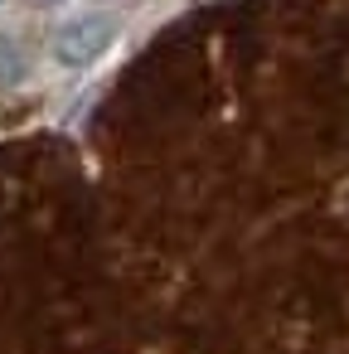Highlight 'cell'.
Listing matches in <instances>:
<instances>
[{"mask_svg": "<svg viewBox=\"0 0 349 354\" xmlns=\"http://www.w3.org/2000/svg\"><path fill=\"white\" fill-rule=\"evenodd\" d=\"M112 44H117V20L102 15V10H93V15H83V20H68V25L54 35L49 54H54L59 68H68V73H88Z\"/></svg>", "mask_w": 349, "mask_h": 354, "instance_id": "1", "label": "cell"}, {"mask_svg": "<svg viewBox=\"0 0 349 354\" xmlns=\"http://www.w3.org/2000/svg\"><path fill=\"white\" fill-rule=\"evenodd\" d=\"M39 6H64V0H39Z\"/></svg>", "mask_w": 349, "mask_h": 354, "instance_id": "2", "label": "cell"}]
</instances>
